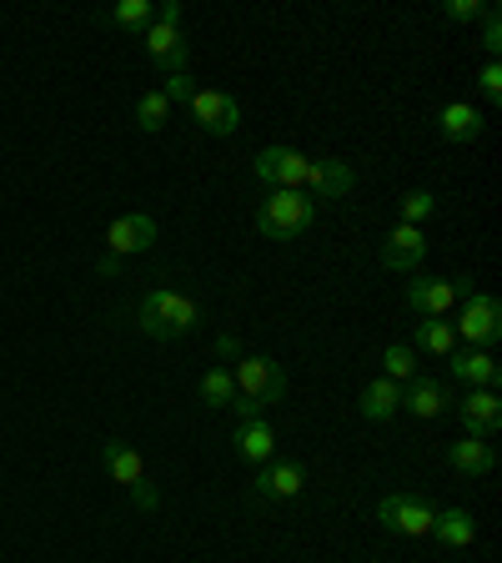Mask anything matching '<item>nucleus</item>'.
Wrapping results in <instances>:
<instances>
[{"label": "nucleus", "mask_w": 502, "mask_h": 563, "mask_svg": "<svg viewBox=\"0 0 502 563\" xmlns=\"http://www.w3.org/2000/svg\"><path fill=\"white\" fill-rule=\"evenodd\" d=\"M232 377H236V398H232L236 422L267 418V408H277V402L287 398V373H281V363H271L267 352H252V357H242Z\"/></svg>", "instance_id": "nucleus-1"}, {"label": "nucleus", "mask_w": 502, "mask_h": 563, "mask_svg": "<svg viewBox=\"0 0 502 563\" xmlns=\"http://www.w3.org/2000/svg\"><path fill=\"white\" fill-rule=\"evenodd\" d=\"M197 322H201V307L187 292H176V287H152L136 307V328L156 342L187 338V332H197Z\"/></svg>", "instance_id": "nucleus-2"}, {"label": "nucleus", "mask_w": 502, "mask_h": 563, "mask_svg": "<svg viewBox=\"0 0 502 563\" xmlns=\"http://www.w3.org/2000/svg\"><path fill=\"white\" fill-rule=\"evenodd\" d=\"M316 227V201L306 191H267L257 207V232L267 242H297Z\"/></svg>", "instance_id": "nucleus-3"}, {"label": "nucleus", "mask_w": 502, "mask_h": 563, "mask_svg": "<svg viewBox=\"0 0 502 563\" xmlns=\"http://www.w3.org/2000/svg\"><path fill=\"white\" fill-rule=\"evenodd\" d=\"M141 46L152 56V66H161L166 76H181L191 60V46L187 35H181V0H161L156 5V21L141 31Z\"/></svg>", "instance_id": "nucleus-4"}, {"label": "nucleus", "mask_w": 502, "mask_h": 563, "mask_svg": "<svg viewBox=\"0 0 502 563\" xmlns=\"http://www.w3.org/2000/svg\"><path fill=\"white\" fill-rule=\"evenodd\" d=\"M101 468L111 473V483H121V488L136 498L141 514H156V508H161V493H156L152 473H146V463H141V453L131 443H121V438L101 443Z\"/></svg>", "instance_id": "nucleus-5"}, {"label": "nucleus", "mask_w": 502, "mask_h": 563, "mask_svg": "<svg viewBox=\"0 0 502 563\" xmlns=\"http://www.w3.org/2000/svg\"><path fill=\"white\" fill-rule=\"evenodd\" d=\"M462 347H488L502 338V302L492 292H468L457 302V322H453Z\"/></svg>", "instance_id": "nucleus-6"}, {"label": "nucleus", "mask_w": 502, "mask_h": 563, "mask_svg": "<svg viewBox=\"0 0 502 563\" xmlns=\"http://www.w3.org/2000/svg\"><path fill=\"white\" fill-rule=\"evenodd\" d=\"M377 518H382L387 533H398V539H433V518L437 508L417 493H387L382 504H377Z\"/></svg>", "instance_id": "nucleus-7"}, {"label": "nucleus", "mask_w": 502, "mask_h": 563, "mask_svg": "<svg viewBox=\"0 0 502 563\" xmlns=\"http://www.w3.org/2000/svg\"><path fill=\"white\" fill-rule=\"evenodd\" d=\"M191 121H197L207 136H236L242 131V101L232 91H216V86H197V96L187 101Z\"/></svg>", "instance_id": "nucleus-8"}, {"label": "nucleus", "mask_w": 502, "mask_h": 563, "mask_svg": "<svg viewBox=\"0 0 502 563\" xmlns=\"http://www.w3.org/2000/svg\"><path fill=\"white\" fill-rule=\"evenodd\" d=\"M472 292V277H412L408 282V307L417 317H447L457 302Z\"/></svg>", "instance_id": "nucleus-9"}, {"label": "nucleus", "mask_w": 502, "mask_h": 563, "mask_svg": "<svg viewBox=\"0 0 502 563\" xmlns=\"http://www.w3.org/2000/svg\"><path fill=\"white\" fill-rule=\"evenodd\" d=\"M252 172H257L271 191H302L306 172H312V156H302L297 146H267V152H257Z\"/></svg>", "instance_id": "nucleus-10"}, {"label": "nucleus", "mask_w": 502, "mask_h": 563, "mask_svg": "<svg viewBox=\"0 0 502 563\" xmlns=\"http://www.w3.org/2000/svg\"><path fill=\"white\" fill-rule=\"evenodd\" d=\"M302 488H306V468L292 463V457H271V463L257 468V478H252V493L271 498V504H287V498H297Z\"/></svg>", "instance_id": "nucleus-11"}, {"label": "nucleus", "mask_w": 502, "mask_h": 563, "mask_svg": "<svg viewBox=\"0 0 502 563\" xmlns=\"http://www.w3.org/2000/svg\"><path fill=\"white\" fill-rule=\"evenodd\" d=\"M156 242V217H146V211H126V217H116V222L105 227V257H131V252H146V246Z\"/></svg>", "instance_id": "nucleus-12"}, {"label": "nucleus", "mask_w": 502, "mask_h": 563, "mask_svg": "<svg viewBox=\"0 0 502 563\" xmlns=\"http://www.w3.org/2000/svg\"><path fill=\"white\" fill-rule=\"evenodd\" d=\"M457 418H462V433L468 438H498L502 398L492 393V387H468V398L457 402Z\"/></svg>", "instance_id": "nucleus-13"}, {"label": "nucleus", "mask_w": 502, "mask_h": 563, "mask_svg": "<svg viewBox=\"0 0 502 563\" xmlns=\"http://www.w3.org/2000/svg\"><path fill=\"white\" fill-rule=\"evenodd\" d=\"M422 257H427V236H422V227L398 222L392 232H387V242H382V267L387 272H417Z\"/></svg>", "instance_id": "nucleus-14"}, {"label": "nucleus", "mask_w": 502, "mask_h": 563, "mask_svg": "<svg viewBox=\"0 0 502 563\" xmlns=\"http://www.w3.org/2000/svg\"><path fill=\"white\" fill-rule=\"evenodd\" d=\"M447 408H453V393H447V383H437V377L417 373L408 387H402V412H412V418L437 422Z\"/></svg>", "instance_id": "nucleus-15"}, {"label": "nucleus", "mask_w": 502, "mask_h": 563, "mask_svg": "<svg viewBox=\"0 0 502 563\" xmlns=\"http://www.w3.org/2000/svg\"><path fill=\"white\" fill-rule=\"evenodd\" d=\"M232 443H236V457H246V463H271L277 457V428H271V418H246L232 428Z\"/></svg>", "instance_id": "nucleus-16"}, {"label": "nucleus", "mask_w": 502, "mask_h": 563, "mask_svg": "<svg viewBox=\"0 0 502 563\" xmlns=\"http://www.w3.org/2000/svg\"><path fill=\"white\" fill-rule=\"evenodd\" d=\"M357 187V172H352L347 162H312V172H306V197L312 201H342L347 191Z\"/></svg>", "instance_id": "nucleus-17"}, {"label": "nucleus", "mask_w": 502, "mask_h": 563, "mask_svg": "<svg viewBox=\"0 0 502 563\" xmlns=\"http://www.w3.org/2000/svg\"><path fill=\"white\" fill-rule=\"evenodd\" d=\"M447 373L468 387H492V393H498V357H492L488 347H457L453 357H447Z\"/></svg>", "instance_id": "nucleus-18"}, {"label": "nucleus", "mask_w": 502, "mask_h": 563, "mask_svg": "<svg viewBox=\"0 0 502 563\" xmlns=\"http://www.w3.org/2000/svg\"><path fill=\"white\" fill-rule=\"evenodd\" d=\"M437 136L457 141V146H472L482 136V111L472 101H447L443 117H437Z\"/></svg>", "instance_id": "nucleus-19"}, {"label": "nucleus", "mask_w": 502, "mask_h": 563, "mask_svg": "<svg viewBox=\"0 0 502 563\" xmlns=\"http://www.w3.org/2000/svg\"><path fill=\"white\" fill-rule=\"evenodd\" d=\"M357 412H362L367 422H392L402 412V387L392 383V377H372V383L362 387V398H357Z\"/></svg>", "instance_id": "nucleus-20"}, {"label": "nucleus", "mask_w": 502, "mask_h": 563, "mask_svg": "<svg viewBox=\"0 0 502 563\" xmlns=\"http://www.w3.org/2000/svg\"><path fill=\"white\" fill-rule=\"evenodd\" d=\"M447 463H453V473H462V478H488V473L498 468V453H492L488 438H462V443L447 448Z\"/></svg>", "instance_id": "nucleus-21"}, {"label": "nucleus", "mask_w": 502, "mask_h": 563, "mask_svg": "<svg viewBox=\"0 0 502 563\" xmlns=\"http://www.w3.org/2000/svg\"><path fill=\"white\" fill-rule=\"evenodd\" d=\"M412 352H427V357H453L457 352V332L447 317H422L417 328H412Z\"/></svg>", "instance_id": "nucleus-22"}, {"label": "nucleus", "mask_w": 502, "mask_h": 563, "mask_svg": "<svg viewBox=\"0 0 502 563\" xmlns=\"http://www.w3.org/2000/svg\"><path fill=\"white\" fill-rule=\"evenodd\" d=\"M433 539L447 543V549H472V539H478V523H472L468 508H437Z\"/></svg>", "instance_id": "nucleus-23"}, {"label": "nucleus", "mask_w": 502, "mask_h": 563, "mask_svg": "<svg viewBox=\"0 0 502 563\" xmlns=\"http://www.w3.org/2000/svg\"><path fill=\"white\" fill-rule=\"evenodd\" d=\"M236 398V377L232 367H207V377H201V408H232Z\"/></svg>", "instance_id": "nucleus-24"}, {"label": "nucleus", "mask_w": 502, "mask_h": 563, "mask_svg": "<svg viewBox=\"0 0 502 563\" xmlns=\"http://www.w3.org/2000/svg\"><path fill=\"white\" fill-rule=\"evenodd\" d=\"M166 121H171V101H166L161 91H146L136 101V131H146V136H156V131H166Z\"/></svg>", "instance_id": "nucleus-25"}, {"label": "nucleus", "mask_w": 502, "mask_h": 563, "mask_svg": "<svg viewBox=\"0 0 502 563\" xmlns=\"http://www.w3.org/2000/svg\"><path fill=\"white\" fill-rule=\"evenodd\" d=\"M382 377H392V383H412L417 377V352L408 347V342H387V352H382Z\"/></svg>", "instance_id": "nucleus-26"}, {"label": "nucleus", "mask_w": 502, "mask_h": 563, "mask_svg": "<svg viewBox=\"0 0 502 563\" xmlns=\"http://www.w3.org/2000/svg\"><path fill=\"white\" fill-rule=\"evenodd\" d=\"M111 21L126 25V31H146L156 21V5L152 0H121V5H111Z\"/></svg>", "instance_id": "nucleus-27"}, {"label": "nucleus", "mask_w": 502, "mask_h": 563, "mask_svg": "<svg viewBox=\"0 0 502 563\" xmlns=\"http://www.w3.org/2000/svg\"><path fill=\"white\" fill-rule=\"evenodd\" d=\"M433 211H437L433 191H408V197H402V222H408V227H422Z\"/></svg>", "instance_id": "nucleus-28"}, {"label": "nucleus", "mask_w": 502, "mask_h": 563, "mask_svg": "<svg viewBox=\"0 0 502 563\" xmlns=\"http://www.w3.org/2000/svg\"><path fill=\"white\" fill-rule=\"evenodd\" d=\"M478 46L488 51V60L502 56V11H498V5H488V11H482V41H478Z\"/></svg>", "instance_id": "nucleus-29"}, {"label": "nucleus", "mask_w": 502, "mask_h": 563, "mask_svg": "<svg viewBox=\"0 0 502 563\" xmlns=\"http://www.w3.org/2000/svg\"><path fill=\"white\" fill-rule=\"evenodd\" d=\"M161 96H166V101H171V106H187L191 96H197V81H191V70H181V76H166Z\"/></svg>", "instance_id": "nucleus-30"}, {"label": "nucleus", "mask_w": 502, "mask_h": 563, "mask_svg": "<svg viewBox=\"0 0 502 563\" xmlns=\"http://www.w3.org/2000/svg\"><path fill=\"white\" fill-rule=\"evenodd\" d=\"M478 91L488 96L492 106H502V66H498V60H488V66L478 70Z\"/></svg>", "instance_id": "nucleus-31"}, {"label": "nucleus", "mask_w": 502, "mask_h": 563, "mask_svg": "<svg viewBox=\"0 0 502 563\" xmlns=\"http://www.w3.org/2000/svg\"><path fill=\"white\" fill-rule=\"evenodd\" d=\"M482 11H488V0H447L443 5L447 21H482Z\"/></svg>", "instance_id": "nucleus-32"}, {"label": "nucleus", "mask_w": 502, "mask_h": 563, "mask_svg": "<svg viewBox=\"0 0 502 563\" xmlns=\"http://www.w3.org/2000/svg\"><path fill=\"white\" fill-rule=\"evenodd\" d=\"M216 357H226V363H242V342H236L232 332H222V338H216Z\"/></svg>", "instance_id": "nucleus-33"}, {"label": "nucleus", "mask_w": 502, "mask_h": 563, "mask_svg": "<svg viewBox=\"0 0 502 563\" xmlns=\"http://www.w3.org/2000/svg\"><path fill=\"white\" fill-rule=\"evenodd\" d=\"M116 267H121L116 257H101V262H96V272H101V277H116Z\"/></svg>", "instance_id": "nucleus-34"}]
</instances>
